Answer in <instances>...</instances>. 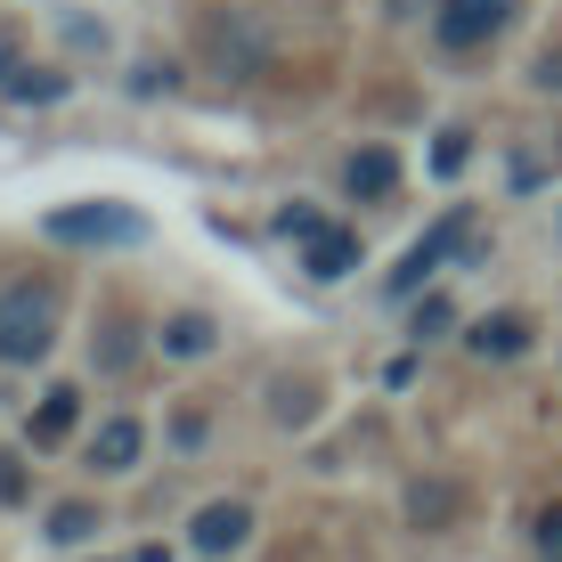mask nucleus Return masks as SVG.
<instances>
[{"instance_id":"39448f33","label":"nucleus","mask_w":562,"mask_h":562,"mask_svg":"<svg viewBox=\"0 0 562 562\" xmlns=\"http://www.w3.org/2000/svg\"><path fill=\"white\" fill-rule=\"evenodd\" d=\"M0 90H9V99H33V106H49V99H66V74H42V66H25L16 33H0Z\"/></svg>"},{"instance_id":"f03ea898","label":"nucleus","mask_w":562,"mask_h":562,"mask_svg":"<svg viewBox=\"0 0 562 562\" xmlns=\"http://www.w3.org/2000/svg\"><path fill=\"white\" fill-rule=\"evenodd\" d=\"M49 237L57 245H139L147 221H139V212H123V204H57L49 212Z\"/></svg>"},{"instance_id":"9d476101","label":"nucleus","mask_w":562,"mask_h":562,"mask_svg":"<svg viewBox=\"0 0 562 562\" xmlns=\"http://www.w3.org/2000/svg\"><path fill=\"white\" fill-rule=\"evenodd\" d=\"M342 188H351V196H392L400 188V155L392 147H359L351 164H342Z\"/></svg>"},{"instance_id":"0eeeda50","label":"nucleus","mask_w":562,"mask_h":562,"mask_svg":"<svg viewBox=\"0 0 562 562\" xmlns=\"http://www.w3.org/2000/svg\"><path fill=\"white\" fill-rule=\"evenodd\" d=\"M139 449H147L139 416H106L99 432H90V464H99V473H131V464H139Z\"/></svg>"},{"instance_id":"6e6552de","label":"nucleus","mask_w":562,"mask_h":562,"mask_svg":"<svg viewBox=\"0 0 562 562\" xmlns=\"http://www.w3.org/2000/svg\"><path fill=\"white\" fill-rule=\"evenodd\" d=\"M204 49L221 57L237 82H254V74H261V49H254V33H245V16H212V25H204Z\"/></svg>"},{"instance_id":"ddd939ff","label":"nucleus","mask_w":562,"mask_h":562,"mask_svg":"<svg viewBox=\"0 0 562 562\" xmlns=\"http://www.w3.org/2000/svg\"><path fill=\"white\" fill-rule=\"evenodd\" d=\"M457 506H464L457 481H416V490H408V521H416V530H449Z\"/></svg>"},{"instance_id":"f257e3e1","label":"nucleus","mask_w":562,"mask_h":562,"mask_svg":"<svg viewBox=\"0 0 562 562\" xmlns=\"http://www.w3.org/2000/svg\"><path fill=\"white\" fill-rule=\"evenodd\" d=\"M57 342V285H0V367H33Z\"/></svg>"},{"instance_id":"412c9836","label":"nucleus","mask_w":562,"mask_h":562,"mask_svg":"<svg viewBox=\"0 0 562 562\" xmlns=\"http://www.w3.org/2000/svg\"><path fill=\"white\" fill-rule=\"evenodd\" d=\"M538 82H547V90L562 82V57H554V49H547V57H538Z\"/></svg>"},{"instance_id":"dca6fc26","label":"nucleus","mask_w":562,"mask_h":562,"mask_svg":"<svg viewBox=\"0 0 562 562\" xmlns=\"http://www.w3.org/2000/svg\"><path fill=\"white\" fill-rule=\"evenodd\" d=\"M278 228H285V237H294V245H310V237H318L326 221H318V212H310V204H285V212H278Z\"/></svg>"},{"instance_id":"f8f14e48","label":"nucleus","mask_w":562,"mask_h":562,"mask_svg":"<svg viewBox=\"0 0 562 562\" xmlns=\"http://www.w3.org/2000/svg\"><path fill=\"white\" fill-rule=\"evenodd\" d=\"M212 335H221V326H212L204 310H180V318H164V335H155V342H164V359H204Z\"/></svg>"},{"instance_id":"423d86ee","label":"nucleus","mask_w":562,"mask_h":562,"mask_svg":"<svg viewBox=\"0 0 562 562\" xmlns=\"http://www.w3.org/2000/svg\"><path fill=\"white\" fill-rule=\"evenodd\" d=\"M196 554H237L245 538H254V506H237V497H221V506H204L196 514Z\"/></svg>"},{"instance_id":"7ed1b4c3","label":"nucleus","mask_w":562,"mask_h":562,"mask_svg":"<svg viewBox=\"0 0 562 562\" xmlns=\"http://www.w3.org/2000/svg\"><path fill=\"white\" fill-rule=\"evenodd\" d=\"M514 9H521V0H440L432 42H440V49H490L497 33L514 25Z\"/></svg>"},{"instance_id":"4468645a","label":"nucleus","mask_w":562,"mask_h":562,"mask_svg":"<svg viewBox=\"0 0 562 562\" xmlns=\"http://www.w3.org/2000/svg\"><path fill=\"white\" fill-rule=\"evenodd\" d=\"M74 416H82V392H74V383H57V392L42 400V416H33V449H57V440L74 432Z\"/></svg>"},{"instance_id":"2eb2a0df","label":"nucleus","mask_w":562,"mask_h":562,"mask_svg":"<svg viewBox=\"0 0 562 562\" xmlns=\"http://www.w3.org/2000/svg\"><path fill=\"white\" fill-rule=\"evenodd\" d=\"M90 530H99V514H90L82 497H74V506H57V514H49V538H57V547H82Z\"/></svg>"},{"instance_id":"1a4fd4ad","label":"nucleus","mask_w":562,"mask_h":562,"mask_svg":"<svg viewBox=\"0 0 562 562\" xmlns=\"http://www.w3.org/2000/svg\"><path fill=\"white\" fill-rule=\"evenodd\" d=\"M302 269H310V278H351V269H359V237H351V228H335V221H326L318 237L302 245Z\"/></svg>"},{"instance_id":"a211bd4d","label":"nucleus","mask_w":562,"mask_h":562,"mask_svg":"<svg viewBox=\"0 0 562 562\" xmlns=\"http://www.w3.org/2000/svg\"><path fill=\"white\" fill-rule=\"evenodd\" d=\"M16 497H25V457L0 449V506H16Z\"/></svg>"},{"instance_id":"9b49d317","label":"nucleus","mask_w":562,"mask_h":562,"mask_svg":"<svg viewBox=\"0 0 562 562\" xmlns=\"http://www.w3.org/2000/svg\"><path fill=\"white\" fill-rule=\"evenodd\" d=\"M464 342H473L481 359H521V351H530V318H514V310H497V318H481V326H473V335H464Z\"/></svg>"},{"instance_id":"6ab92c4d","label":"nucleus","mask_w":562,"mask_h":562,"mask_svg":"<svg viewBox=\"0 0 562 562\" xmlns=\"http://www.w3.org/2000/svg\"><path fill=\"white\" fill-rule=\"evenodd\" d=\"M449 318H457V310L440 302V294H424V302H416V335H440V326H449Z\"/></svg>"},{"instance_id":"f3484780","label":"nucleus","mask_w":562,"mask_h":562,"mask_svg":"<svg viewBox=\"0 0 562 562\" xmlns=\"http://www.w3.org/2000/svg\"><path fill=\"white\" fill-rule=\"evenodd\" d=\"M464 139H473V131H440V147H432V164H440V171H464V155H473V147H464Z\"/></svg>"},{"instance_id":"aec40b11","label":"nucleus","mask_w":562,"mask_h":562,"mask_svg":"<svg viewBox=\"0 0 562 562\" xmlns=\"http://www.w3.org/2000/svg\"><path fill=\"white\" fill-rule=\"evenodd\" d=\"M538 547H547V562H562V506L538 514Z\"/></svg>"},{"instance_id":"20e7f679","label":"nucleus","mask_w":562,"mask_h":562,"mask_svg":"<svg viewBox=\"0 0 562 562\" xmlns=\"http://www.w3.org/2000/svg\"><path fill=\"white\" fill-rule=\"evenodd\" d=\"M464 237H473V212H449V221H440V228H432V237H416V245H408V261H400V269H392V294H400V302H408V294H416V285H424V278H432V269H440V261H449V254H457V245H464Z\"/></svg>"}]
</instances>
